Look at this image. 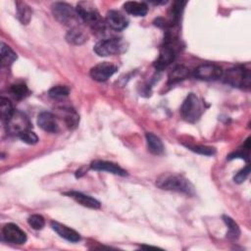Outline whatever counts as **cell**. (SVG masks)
Listing matches in <instances>:
<instances>
[{"instance_id":"11","label":"cell","mask_w":251,"mask_h":251,"mask_svg":"<svg viewBox=\"0 0 251 251\" xmlns=\"http://www.w3.org/2000/svg\"><path fill=\"white\" fill-rule=\"evenodd\" d=\"M106 24L114 30L121 31L128 25V19L120 11L110 10L106 15Z\"/></svg>"},{"instance_id":"18","label":"cell","mask_w":251,"mask_h":251,"mask_svg":"<svg viewBox=\"0 0 251 251\" xmlns=\"http://www.w3.org/2000/svg\"><path fill=\"white\" fill-rule=\"evenodd\" d=\"M146 142L148 151L153 155H162L164 153V144L160 137L152 132H147L146 135Z\"/></svg>"},{"instance_id":"10","label":"cell","mask_w":251,"mask_h":251,"mask_svg":"<svg viewBox=\"0 0 251 251\" xmlns=\"http://www.w3.org/2000/svg\"><path fill=\"white\" fill-rule=\"evenodd\" d=\"M3 238L11 243L24 244L26 241V234L17 225L9 223L6 224L2 228Z\"/></svg>"},{"instance_id":"7","label":"cell","mask_w":251,"mask_h":251,"mask_svg":"<svg viewBox=\"0 0 251 251\" xmlns=\"http://www.w3.org/2000/svg\"><path fill=\"white\" fill-rule=\"evenodd\" d=\"M31 124L28 117L21 111H14L13 115L6 122V130L11 135L20 136L22 133L28 130Z\"/></svg>"},{"instance_id":"9","label":"cell","mask_w":251,"mask_h":251,"mask_svg":"<svg viewBox=\"0 0 251 251\" xmlns=\"http://www.w3.org/2000/svg\"><path fill=\"white\" fill-rule=\"evenodd\" d=\"M117 71L118 68L115 64L110 62H101L95 65L93 68H91L89 75L92 77V79L102 82L110 78Z\"/></svg>"},{"instance_id":"14","label":"cell","mask_w":251,"mask_h":251,"mask_svg":"<svg viewBox=\"0 0 251 251\" xmlns=\"http://www.w3.org/2000/svg\"><path fill=\"white\" fill-rule=\"evenodd\" d=\"M51 227L61 237L65 238L66 240H68L70 242H77L80 240V235L77 231H75V229H73L63 224L53 221V222H51Z\"/></svg>"},{"instance_id":"3","label":"cell","mask_w":251,"mask_h":251,"mask_svg":"<svg viewBox=\"0 0 251 251\" xmlns=\"http://www.w3.org/2000/svg\"><path fill=\"white\" fill-rule=\"evenodd\" d=\"M76 13L81 22L93 29L103 28L102 19L96 7L89 1H81L76 5Z\"/></svg>"},{"instance_id":"4","label":"cell","mask_w":251,"mask_h":251,"mask_svg":"<svg viewBox=\"0 0 251 251\" xmlns=\"http://www.w3.org/2000/svg\"><path fill=\"white\" fill-rule=\"evenodd\" d=\"M203 113L201 101L194 93H189L180 107L181 117L188 123H196Z\"/></svg>"},{"instance_id":"22","label":"cell","mask_w":251,"mask_h":251,"mask_svg":"<svg viewBox=\"0 0 251 251\" xmlns=\"http://www.w3.org/2000/svg\"><path fill=\"white\" fill-rule=\"evenodd\" d=\"M0 52H1V63L2 66H10L12 65L18 58L17 54L11 49L10 46L1 42L0 44Z\"/></svg>"},{"instance_id":"2","label":"cell","mask_w":251,"mask_h":251,"mask_svg":"<svg viewBox=\"0 0 251 251\" xmlns=\"http://www.w3.org/2000/svg\"><path fill=\"white\" fill-rule=\"evenodd\" d=\"M52 13L54 18L62 25L71 26V28L77 26L80 19L76 13L75 8L65 2H56L52 5Z\"/></svg>"},{"instance_id":"30","label":"cell","mask_w":251,"mask_h":251,"mask_svg":"<svg viewBox=\"0 0 251 251\" xmlns=\"http://www.w3.org/2000/svg\"><path fill=\"white\" fill-rule=\"evenodd\" d=\"M27 223L35 230L42 229L45 226V220L39 214H33V215L29 216L27 219Z\"/></svg>"},{"instance_id":"29","label":"cell","mask_w":251,"mask_h":251,"mask_svg":"<svg viewBox=\"0 0 251 251\" xmlns=\"http://www.w3.org/2000/svg\"><path fill=\"white\" fill-rule=\"evenodd\" d=\"M185 146H186L189 150H191V151H193V152H195V153H197V154H200V155L212 156V155H214V154L216 153L215 148L210 147V146H204V145H190V144H185Z\"/></svg>"},{"instance_id":"12","label":"cell","mask_w":251,"mask_h":251,"mask_svg":"<svg viewBox=\"0 0 251 251\" xmlns=\"http://www.w3.org/2000/svg\"><path fill=\"white\" fill-rule=\"evenodd\" d=\"M89 167H90V169H92L94 171L108 172V173L118 175V176H125L127 175L126 172L123 168H121L118 164L113 163V162H109V161L95 160V161L91 162Z\"/></svg>"},{"instance_id":"31","label":"cell","mask_w":251,"mask_h":251,"mask_svg":"<svg viewBox=\"0 0 251 251\" xmlns=\"http://www.w3.org/2000/svg\"><path fill=\"white\" fill-rule=\"evenodd\" d=\"M19 137L21 138L22 141H24L25 143L29 144V145H34V144H36L38 142V136L36 135L35 132L31 131L30 129L25 131Z\"/></svg>"},{"instance_id":"8","label":"cell","mask_w":251,"mask_h":251,"mask_svg":"<svg viewBox=\"0 0 251 251\" xmlns=\"http://www.w3.org/2000/svg\"><path fill=\"white\" fill-rule=\"evenodd\" d=\"M223 69L220 66L212 63L202 64L193 71V76L195 78L205 81L217 80L223 76Z\"/></svg>"},{"instance_id":"32","label":"cell","mask_w":251,"mask_h":251,"mask_svg":"<svg viewBox=\"0 0 251 251\" xmlns=\"http://www.w3.org/2000/svg\"><path fill=\"white\" fill-rule=\"evenodd\" d=\"M249 173H250V167H249V165H247L242 170H240L238 173H236V175L233 176L234 182L242 183L248 177Z\"/></svg>"},{"instance_id":"19","label":"cell","mask_w":251,"mask_h":251,"mask_svg":"<svg viewBox=\"0 0 251 251\" xmlns=\"http://www.w3.org/2000/svg\"><path fill=\"white\" fill-rule=\"evenodd\" d=\"M16 10H17V18L22 25H27L32 17V10L31 8L23 1L16 2Z\"/></svg>"},{"instance_id":"27","label":"cell","mask_w":251,"mask_h":251,"mask_svg":"<svg viewBox=\"0 0 251 251\" xmlns=\"http://www.w3.org/2000/svg\"><path fill=\"white\" fill-rule=\"evenodd\" d=\"M249 140H250V138H247L244 145L242 146V148H239L236 151L229 154L227 156V159L231 160V159H235V158H240V159L249 161V150H250V141Z\"/></svg>"},{"instance_id":"16","label":"cell","mask_w":251,"mask_h":251,"mask_svg":"<svg viewBox=\"0 0 251 251\" xmlns=\"http://www.w3.org/2000/svg\"><path fill=\"white\" fill-rule=\"evenodd\" d=\"M185 5H186V2L184 1H176L171 7L170 22H168L170 25V29H173L179 25L181 14L183 12V8Z\"/></svg>"},{"instance_id":"25","label":"cell","mask_w":251,"mask_h":251,"mask_svg":"<svg viewBox=\"0 0 251 251\" xmlns=\"http://www.w3.org/2000/svg\"><path fill=\"white\" fill-rule=\"evenodd\" d=\"M14 111L15 110L13 109V106L10 100L8 98L1 97L0 98V115H1L2 121L6 123L9 120V118L13 115Z\"/></svg>"},{"instance_id":"23","label":"cell","mask_w":251,"mask_h":251,"mask_svg":"<svg viewBox=\"0 0 251 251\" xmlns=\"http://www.w3.org/2000/svg\"><path fill=\"white\" fill-rule=\"evenodd\" d=\"M61 112L63 114L64 121L69 128H75L79 122V117L77 113L72 108H62Z\"/></svg>"},{"instance_id":"24","label":"cell","mask_w":251,"mask_h":251,"mask_svg":"<svg viewBox=\"0 0 251 251\" xmlns=\"http://www.w3.org/2000/svg\"><path fill=\"white\" fill-rule=\"evenodd\" d=\"M223 221L227 226V232H226V237L231 240H235L239 237L240 235V228L238 225L228 216L224 215L223 216Z\"/></svg>"},{"instance_id":"1","label":"cell","mask_w":251,"mask_h":251,"mask_svg":"<svg viewBox=\"0 0 251 251\" xmlns=\"http://www.w3.org/2000/svg\"><path fill=\"white\" fill-rule=\"evenodd\" d=\"M156 185L164 190L176 191L192 196L195 194L193 184L183 176L172 173L162 174L156 179Z\"/></svg>"},{"instance_id":"21","label":"cell","mask_w":251,"mask_h":251,"mask_svg":"<svg viewBox=\"0 0 251 251\" xmlns=\"http://www.w3.org/2000/svg\"><path fill=\"white\" fill-rule=\"evenodd\" d=\"M66 39L69 43L75 44V45H80L83 44L87 40V35L83 32L81 28L78 26L71 28L67 34H66Z\"/></svg>"},{"instance_id":"5","label":"cell","mask_w":251,"mask_h":251,"mask_svg":"<svg viewBox=\"0 0 251 251\" xmlns=\"http://www.w3.org/2000/svg\"><path fill=\"white\" fill-rule=\"evenodd\" d=\"M224 81L233 87L238 88H249L251 75L249 70L244 67L238 66L231 69L226 70V73L223 74Z\"/></svg>"},{"instance_id":"6","label":"cell","mask_w":251,"mask_h":251,"mask_svg":"<svg viewBox=\"0 0 251 251\" xmlns=\"http://www.w3.org/2000/svg\"><path fill=\"white\" fill-rule=\"evenodd\" d=\"M126 49V42L123 38H108L98 41L93 50L100 57H108L112 55H118L125 52Z\"/></svg>"},{"instance_id":"20","label":"cell","mask_w":251,"mask_h":251,"mask_svg":"<svg viewBox=\"0 0 251 251\" xmlns=\"http://www.w3.org/2000/svg\"><path fill=\"white\" fill-rule=\"evenodd\" d=\"M190 75L189 70L182 66V65H178L176 67H175L173 69V71L169 74V77H168V84L172 85L175 84L176 82H179L185 78H187Z\"/></svg>"},{"instance_id":"13","label":"cell","mask_w":251,"mask_h":251,"mask_svg":"<svg viewBox=\"0 0 251 251\" xmlns=\"http://www.w3.org/2000/svg\"><path fill=\"white\" fill-rule=\"evenodd\" d=\"M38 126L47 132H57L58 123L56 117L50 112H41L37 117Z\"/></svg>"},{"instance_id":"28","label":"cell","mask_w":251,"mask_h":251,"mask_svg":"<svg viewBox=\"0 0 251 251\" xmlns=\"http://www.w3.org/2000/svg\"><path fill=\"white\" fill-rule=\"evenodd\" d=\"M70 94V88L66 85H56L49 89L48 95L53 99H63Z\"/></svg>"},{"instance_id":"26","label":"cell","mask_w":251,"mask_h":251,"mask_svg":"<svg viewBox=\"0 0 251 251\" xmlns=\"http://www.w3.org/2000/svg\"><path fill=\"white\" fill-rule=\"evenodd\" d=\"M10 92L16 99H23L28 95L29 90L24 82H18L11 85Z\"/></svg>"},{"instance_id":"17","label":"cell","mask_w":251,"mask_h":251,"mask_svg":"<svg viewBox=\"0 0 251 251\" xmlns=\"http://www.w3.org/2000/svg\"><path fill=\"white\" fill-rule=\"evenodd\" d=\"M123 7L127 14L135 17H144L148 12V6L144 2L127 1Z\"/></svg>"},{"instance_id":"15","label":"cell","mask_w":251,"mask_h":251,"mask_svg":"<svg viewBox=\"0 0 251 251\" xmlns=\"http://www.w3.org/2000/svg\"><path fill=\"white\" fill-rule=\"evenodd\" d=\"M65 194L72 197L75 201H76L81 206H84V207H87L90 209H99L101 207V204L97 199H95L89 195H86L82 192L72 190V191L66 192Z\"/></svg>"}]
</instances>
